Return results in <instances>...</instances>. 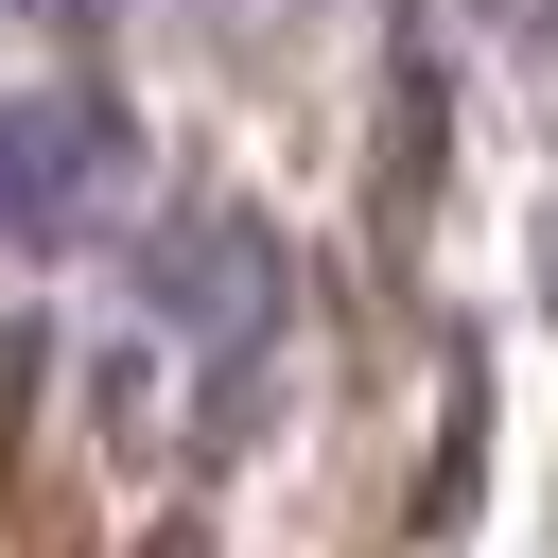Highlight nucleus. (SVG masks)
I'll return each instance as SVG.
<instances>
[{
	"mask_svg": "<svg viewBox=\"0 0 558 558\" xmlns=\"http://www.w3.org/2000/svg\"><path fill=\"white\" fill-rule=\"evenodd\" d=\"M140 296H157L174 331H209V349H279L296 262H279V227H262V209H174V227L140 244Z\"/></svg>",
	"mask_w": 558,
	"mask_h": 558,
	"instance_id": "nucleus-2",
	"label": "nucleus"
},
{
	"mask_svg": "<svg viewBox=\"0 0 558 558\" xmlns=\"http://www.w3.org/2000/svg\"><path fill=\"white\" fill-rule=\"evenodd\" d=\"M35 17H52V35H87V17H122V0H35Z\"/></svg>",
	"mask_w": 558,
	"mask_h": 558,
	"instance_id": "nucleus-4",
	"label": "nucleus"
},
{
	"mask_svg": "<svg viewBox=\"0 0 558 558\" xmlns=\"http://www.w3.org/2000/svg\"><path fill=\"white\" fill-rule=\"evenodd\" d=\"M471 17H488V35H523V52L558 35V0H471Z\"/></svg>",
	"mask_w": 558,
	"mask_h": 558,
	"instance_id": "nucleus-3",
	"label": "nucleus"
},
{
	"mask_svg": "<svg viewBox=\"0 0 558 558\" xmlns=\"http://www.w3.org/2000/svg\"><path fill=\"white\" fill-rule=\"evenodd\" d=\"M122 192H140V122L87 70L0 87V244H87V227H122Z\"/></svg>",
	"mask_w": 558,
	"mask_h": 558,
	"instance_id": "nucleus-1",
	"label": "nucleus"
}]
</instances>
